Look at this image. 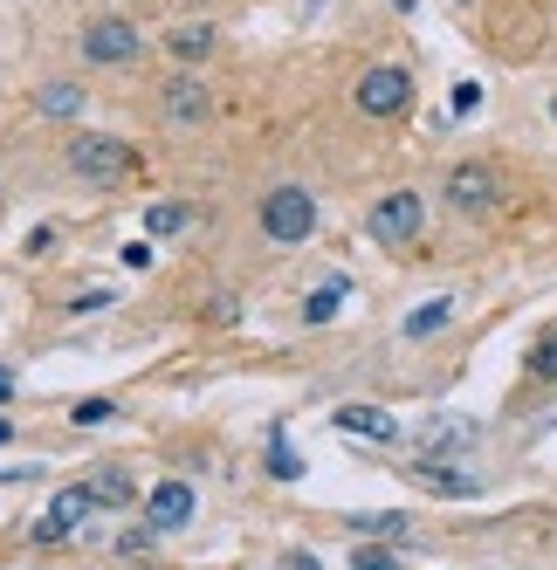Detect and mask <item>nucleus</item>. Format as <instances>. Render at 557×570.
Instances as JSON below:
<instances>
[{
    "label": "nucleus",
    "instance_id": "22",
    "mask_svg": "<svg viewBox=\"0 0 557 570\" xmlns=\"http://www.w3.org/2000/svg\"><path fill=\"white\" fill-rule=\"evenodd\" d=\"M145 227H152V234H179V227H186V207H173V199H158V207L145 214Z\"/></svg>",
    "mask_w": 557,
    "mask_h": 570
},
{
    "label": "nucleus",
    "instance_id": "9",
    "mask_svg": "<svg viewBox=\"0 0 557 570\" xmlns=\"http://www.w3.org/2000/svg\"><path fill=\"white\" fill-rule=\"evenodd\" d=\"M90 509H97V495H90L84 481H76V488H62V495L49 502V515L35 522V543H62V537H76V529L90 522Z\"/></svg>",
    "mask_w": 557,
    "mask_h": 570
},
{
    "label": "nucleus",
    "instance_id": "10",
    "mask_svg": "<svg viewBox=\"0 0 557 570\" xmlns=\"http://www.w3.org/2000/svg\"><path fill=\"white\" fill-rule=\"evenodd\" d=\"M158 110H166V125H201V117L214 110V90L201 83V76H173L166 97H158Z\"/></svg>",
    "mask_w": 557,
    "mask_h": 570
},
{
    "label": "nucleus",
    "instance_id": "11",
    "mask_svg": "<svg viewBox=\"0 0 557 570\" xmlns=\"http://www.w3.org/2000/svg\"><path fill=\"white\" fill-rule=\"evenodd\" d=\"M338 433L351 440H400V420L385 405H338Z\"/></svg>",
    "mask_w": 557,
    "mask_h": 570
},
{
    "label": "nucleus",
    "instance_id": "15",
    "mask_svg": "<svg viewBox=\"0 0 557 570\" xmlns=\"http://www.w3.org/2000/svg\"><path fill=\"white\" fill-rule=\"evenodd\" d=\"M475 440V420H433L427 440H420V454H455V446Z\"/></svg>",
    "mask_w": 557,
    "mask_h": 570
},
{
    "label": "nucleus",
    "instance_id": "13",
    "mask_svg": "<svg viewBox=\"0 0 557 570\" xmlns=\"http://www.w3.org/2000/svg\"><path fill=\"white\" fill-rule=\"evenodd\" d=\"M84 488H90V495H97V509H125V502L138 495V481H131L125 468H97V474H90Z\"/></svg>",
    "mask_w": 557,
    "mask_h": 570
},
{
    "label": "nucleus",
    "instance_id": "23",
    "mask_svg": "<svg viewBox=\"0 0 557 570\" xmlns=\"http://www.w3.org/2000/svg\"><path fill=\"white\" fill-rule=\"evenodd\" d=\"M110 413H117L110 399H76V413H69V420H76V426H104Z\"/></svg>",
    "mask_w": 557,
    "mask_h": 570
},
{
    "label": "nucleus",
    "instance_id": "4",
    "mask_svg": "<svg viewBox=\"0 0 557 570\" xmlns=\"http://www.w3.org/2000/svg\"><path fill=\"white\" fill-rule=\"evenodd\" d=\"M262 234L283 240V248H303L316 234V193L310 186H268L262 193Z\"/></svg>",
    "mask_w": 557,
    "mask_h": 570
},
{
    "label": "nucleus",
    "instance_id": "21",
    "mask_svg": "<svg viewBox=\"0 0 557 570\" xmlns=\"http://www.w3.org/2000/svg\"><path fill=\"white\" fill-rule=\"evenodd\" d=\"M351 529H358V537H385V543H400L413 522H407V515H358Z\"/></svg>",
    "mask_w": 557,
    "mask_h": 570
},
{
    "label": "nucleus",
    "instance_id": "20",
    "mask_svg": "<svg viewBox=\"0 0 557 570\" xmlns=\"http://www.w3.org/2000/svg\"><path fill=\"white\" fill-rule=\"evenodd\" d=\"M524 364H530V379H544V385H557V331H550V337H537Z\"/></svg>",
    "mask_w": 557,
    "mask_h": 570
},
{
    "label": "nucleus",
    "instance_id": "8",
    "mask_svg": "<svg viewBox=\"0 0 557 570\" xmlns=\"http://www.w3.org/2000/svg\"><path fill=\"white\" fill-rule=\"evenodd\" d=\"M407 474L427 488V495H441V502H468L475 488H482V481H475L461 461H448V454H413V468H407Z\"/></svg>",
    "mask_w": 557,
    "mask_h": 570
},
{
    "label": "nucleus",
    "instance_id": "5",
    "mask_svg": "<svg viewBox=\"0 0 557 570\" xmlns=\"http://www.w3.org/2000/svg\"><path fill=\"white\" fill-rule=\"evenodd\" d=\"M351 104L365 110V117H400L413 104V69H400V62L365 69V76H358V90H351Z\"/></svg>",
    "mask_w": 557,
    "mask_h": 570
},
{
    "label": "nucleus",
    "instance_id": "18",
    "mask_svg": "<svg viewBox=\"0 0 557 570\" xmlns=\"http://www.w3.org/2000/svg\"><path fill=\"white\" fill-rule=\"evenodd\" d=\"M35 104H42L49 117H76V110H84V90H76V83H42Z\"/></svg>",
    "mask_w": 557,
    "mask_h": 570
},
{
    "label": "nucleus",
    "instance_id": "6",
    "mask_svg": "<svg viewBox=\"0 0 557 570\" xmlns=\"http://www.w3.org/2000/svg\"><path fill=\"white\" fill-rule=\"evenodd\" d=\"M84 62H97V69H125V62H138L145 56V35L131 28V21H117V14H104V21H90L84 35Z\"/></svg>",
    "mask_w": 557,
    "mask_h": 570
},
{
    "label": "nucleus",
    "instance_id": "1",
    "mask_svg": "<svg viewBox=\"0 0 557 570\" xmlns=\"http://www.w3.org/2000/svg\"><path fill=\"white\" fill-rule=\"evenodd\" d=\"M62 158H69V173L84 179V186H125V179H138V145L110 138V131H76L62 145Z\"/></svg>",
    "mask_w": 557,
    "mask_h": 570
},
{
    "label": "nucleus",
    "instance_id": "2",
    "mask_svg": "<svg viewBox=\"0 0 557 570\" xmlns=\"http://www.w3.org/2000/svg\"><path fill=\"white\" fill-rule=\"evenodd\" d=\"M441 199L461 220H489L509 193H502V173L489 166V158H461V166H448V179H441Z\"/></svg>",
    "mask_w": 557,
    "mask_h": 570
},
{
    "label": "nucleus",
    "instance_id": "3",
    "mask_svg": "<svg viewBox=\"0 0 557 570\" xmlns=\"http://www.w3.org/2000/svg\"><path fill=\"white\" fill-rule=\"evenodd\" d=\"M365 234L385 240V248H413V240L427 234V199L413 186H392L372 199V214H365Z\"/></svg>",
    "mask_w": 557,
    "mask_h": 570
},
{
    "label": "nucleus",
    "instance_id": "12",
    "mask_svg": "<svg viewBox=\"0 0 557 570\" xmlns=\"http://www.w3.org/2000/svg\"><path fill=\"white\" fill-rule=\"evenodd\" d=\"M455 309H461L455 296H433V303H420V309L400 323V337H407V344H420V337H433V331H448V323H455Z\"/></svg>",
    "mask_w": 557,
    "mask_h": 570
},
{
    "label": "nucleus",
    "instance_id": "7",
    "mask_svg": "<svg viewBox=\"0 0 557 570\" xmlns=\"http://www.w3.org/2000/svg\"><path fill=\"white\" fill-rule=\"evenodd\" d=\"M186 522H193V481L166 474L145 495V529H152V537H173V529H186Z\"/></svg>",
    "mask_w": 557,
    "mask_h": 570
},
{
    "label": "nucleus",
    "instance_id": "25",
    "mask_svg": "<svg viewBox=\"0 0 557 570\" xmlns=\"http://www.w3.org/2000/svg\"><path fill=\"white\" fill-rule=\"evenodd\" d=\"M8 440H14V420H0V446H8Z\"/></svg>",
    "mask_w": 557,
    "mask_h": 570
},
{
    "label": "nucleus",
    "instance_id": "17",
    "mask_svg": "<svg viewBox=\"0 0 557 570\" xmlns=\"http://www.w3.org/2000/svg\"><path fill=\"white\" fill-rule=\"evenodd\" d=\"M268 474H275V481H296V474H303V461H296V446H290L283 426L268 433Z\"/></svg>",
    "mask_w": 557,
    "mask_h": 570
},
{
    "label": "nucleus",
    "instance_id": "19",
    "mask_svg": "<svg viewBox=\"0 0 557 570\" xmlns=\"http://www.w3.org/2000/svg\"><path fill=\"white\" fill-rule=\"evenodd\" d=\"M338 303H344V282H324L316 296H303V323H331V316H338Z\"/></svg>",
    "mask_w": 557,
    "mask_h": 570
},
{
    "label": "nucleus",
    "instance_id": "14",
    "mask_svg": "<svg viewBox=\"0 0 557 570\" xmlns=\"http://www.w3.org/2000/svg\"><path fill=\"white\" fill-rule=\"evenodd\" d=\"M166 49H173L179 62H201V56L214 49V28H207V21H179V28L166 35Z\"/></svg>",
    "mask_w": 557,
    "mask_h": 570
},
{
    "label": "nucleus",
    "instance_id": "16",
    "mask_svg": "<svg viewBox=\"0 0 557 570\" xmlns=\"http://www.w3.org/2000/svg\"><path fill=\"white\" fill-rule=\"evenodd\" d=\"M351 570H407V557L385 537H372V543H351Z\"/></svg>",
    "mask_w": 557,
    "mask_h": 570
},
{
    "label": "nucleus",
    "instance_id": "24",
    "mask_svg": "<svg viewBox=\"0 0 557 570\" xmlns=\"http://www.w3.org/2000/svg\"><path fill=\"white\" fill-rule=\"evenodd\" d=\"M117 262H125V268H138V275H145V268H152L158 255H152V240H125V248H117Z\"/></svg>",
    "mask_w": 557,
    "mask_h": 570
}]
</instances>
